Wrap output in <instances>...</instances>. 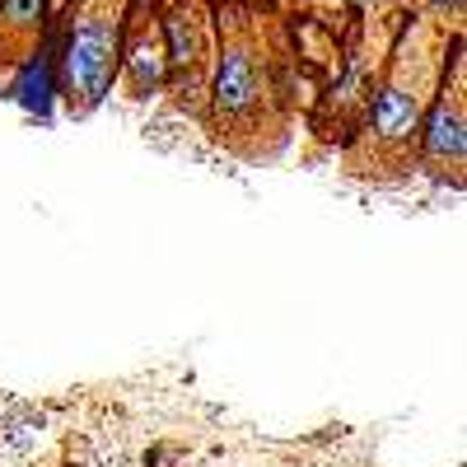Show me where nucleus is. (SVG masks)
Here are the masks:
<instances>
[{
  "mask_svg": "<svg viewBox=\"0 0 467 467\" xmlns=\"http://www.w3.org/2000/svg\"><path fill=\"white\" fill-rule=\"evenodd\" d=\"M10 15L15 19H33L37 15V0H10Z\"/></svg>",
  "mask_w": 467,
  "mask_h": 467,
  "instance_id": "obj_7",
  "label": "nucleus"
},
{
  "mask_svg": "<svg viewBox=\"0 0 467 467\" xmlns=\"http://www.w3.org/2000/svg\"><path fill=\"white\" fill-rule=\"evenodd\" d=\"M431 150H435V154H462V131H458V117H449L444 108L435 112V122H431Z\"/></svg>",
  "mask_w": 467,
  "mask_h": 467,
  "instance_id": "obj_4",
  "label": "nucleus"
},
{
  "mask_svg": "<svg viewBox=\"0 0 467 467\" xmlns=\"http://www.w3.org/2000/svg\"><path fill=\"white\" fill-rule=\"evenodd\" d=\"M253 94H257L253 61H248L244 52H229V57L220 61V80H215V99H220V108H224V112H239V108L253 103Z\"/></svg>",
  "mask_w": 467,
  "mask_h": 467,
  "instance_id": "obj_2",
  "label": "nucleus"
},
{
  "mask_svg": "<svg viewBox=\"0 0 467 467\" xmlns=\"http://www.w3.org/2000/svg\"><path fill=\"white\" fill-rule=\"evenodd\" d=\"M411 117H416V103H411L402 89H383V94H379V103H374V122H379V131L398 136V131L411 127Z\"/></svg>",
  "mask_w": 467,
  "mask_h": 467,
  "instance_id": "obj_3",
  "label": "nucleus"
},
{
  "mask_svg": "<svg viewBox=\"0 0 467 467\" xmlns=\"http://www.w3.org/2000/svg\"><path fill=\"white\" fill-rule=\"evenodd\" d=\"M169 28H173V47H178V57H173V61H187V47H192V43H187L182 19H169Z\"/></svg>",
  "mask_w": 467,
  "mask_h": 467,
  "instance_id": "obj_6",
  "label": "nucleus"
},
{
  "mask_svg": "<svg viewBox=\"0 0 467 467\" xmlns=\"http://www.w3.org/2000/svg\"><path fill=\"white\" fill-rule=\"evenodd\" d=\"M66 70H70L75 94H85L89 103L103 99L108 70H112V33H108V24H99V19L80 24V33H75V43H70V57H66Z\"/></svg>",
  "mask_w": 467,
  "mask_h": 467,
  "instance_id": "obj_1",
  "label": "nucleus"
},
{
  "mask_svg": "<svg viewBox=\"0 0 467 467\" xmlns=\"http://www.w3.org/2000/svg\"><path fill=\"white\" fill-rule=\"evenodd\" d=\"M136 75H140V80H160V52H154V47H140L136 52Z\"/></svg>",
  "mask_w": 467,
  "mask_h": 467,
  "instance_id": "obj_5",
  "label": "nucleus"
}]
</instances>
